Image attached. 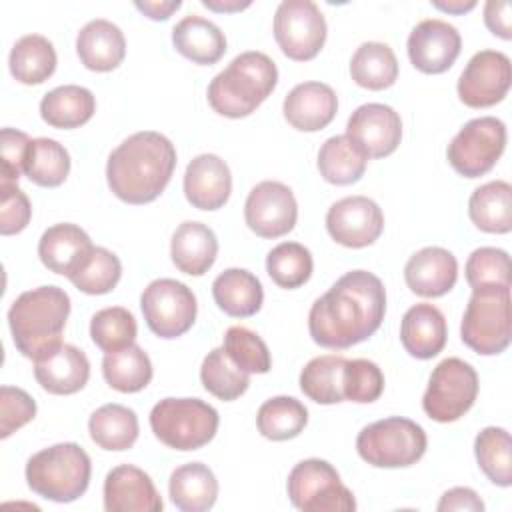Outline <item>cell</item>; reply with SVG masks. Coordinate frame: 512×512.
Wrapping results in <instances>:
<instances>
[{
	"mask_svg": "<svg viewBox=\"0 0 512 512\" xmlns=\"http://www.w3.org/2000/svg\"><path fill=\"white\" fill-rule=\"evenodd\" d=\"M386 314V290L368 270L340 276L308 312V330L322 348L344 350L368 340Z\"/></svg>",
	"mask_w": 512,
	"mask_h": 512,
	"instance_id": "obj_1",
	"label": "cell"
},
{
	"mask_svg": "<svg viewBox=\"0 0 512 512\" xmlns=\"http://www.w3.org/2000/svg\"><path fill=\"white\" fill-rule=\"evenodd\" d=\"M176 168V148L160 132L142 130L122 140L108 156L106 180L126 204H148L168 186Z\"/></svg>",
	"mask_w": 512,
	"mask_h": 512,
	"instance_id": "obj_2",
	"label": "cell"
},
{
	"mask_svg": "<svg viewBox=\"0 0 512 512\" xmlns=\"http://www.w3.org/2000/svg\"><path fill=\"white\" fill-rule=\"evenodd\" d=\"M70 314V296L58 286H38L22 292L8 310V326L16 350L38 360L62 344Z\"/></svg>",
	"mask_w": 512,
	"mask_h": 512,
	"instance_id": "obj_3",
	"label": "cell"
},
{
	"mask_svg": "<svg viewBox=\"0 0 512 512\" xmlns=\"http://www.w3.org/2000/svg\"><path fill=\"white\" fill-rule=\"evenodd\" d=\"M278 68L264 52H242L208 86V104L226 118L250 116L276 88Z\"/></svg>",
	"mask_w": 512,
	"mask_h": 512,
	"instance_id": "obj_4",
	"label": "cell"
},
{
	"mask_svg": "<svg viewBox=\"0 0 512 512\" xmlns=\"http://www.w3.org/2000/svg\"><path fill=\"white\" fill-rule=\"evenodd\" d=\"M92 462L76 442H60L32 454L26 462V482L32 492L52 502H74L90 484Z\"/></svg>",
	"mask_w": 512,
	"mask_h": 512,
	"instance_id": "obj_5",
	"label": "cell"
},
{
	"mask_svg": "<svg viewBox=\"0 0 512 512\" xmlns=\"http://www.w3.org/2000/svg\"><path fill=\"white\" fill-rule=\"evenodd\" d=\"M510 336V286L472 288L460 324L462 342L476 354L494 356L508 348Z\"/></svg>",
	"mask_w": 512,
	"mask_h": 512,
	"instance_id": "obj_6",
	"label": "cell"
},
{
	"mask_svg": "<svg viewBox=\"0 0 512 512\" xmlns=\"http://www.w3.org/2000/svg\"><path fill=\"white\" fill-rule=\"evenodd\" d=\"M218 424L216 408L200 398H164L150 412L154 436L180 452L206 446L216 436Z\"/></svg>",
	"mask_w": 512,
	"mask_h": 512,
	"instance_id": "obj_7",
	"label": "cell"
},
{
	"mask_svg": "<svg viewBox=\"0 0 512 512\" xmlns=\"http://www.w3.org/2000/svg\"><path fill=\"white\" fill-rule=\"evenodd\" d=\"M428 446L426 432L410 418L390 416L364 426L356 438L358 456L376 468L416 464Z\"/></svg>",
	"mask_w": 512,
	"mask_h": 512,
	"instance_id": "obj_8",
	"label": "cell"
},
{
	"mask_svg": "<svg viewBox=\"0 0 512 512\" xmlns=\"http://www.w3.org/2000/svg\"><path fill=\"white\" fill-rule=\"evenodd\" d=\"M288 498L304 512H354V494L342 484L336 468L320 458L298 462L288 474Z\"/></svg>",
	"mask_w": 512,
	"mask_h": 512,
	"instance_id": "obj_9",
	"label": "cell"
},
{
	"mask_svg": "<svg viewBox=\"0 0 512 512\" xmlns=\"http://www.w3.org/2000/svg\"><path fill=\"white\" fill-rule=\"evenodd\" d=\"M478 396V374L460 358H444L430 374L428 388L422 396V408L436 422H456L462 418Z\"/></svg>",
	"mask_w": 512,
	"mask_h": 512,
	"instance_id": "obj_10",
	"label": "cell"
},
{
	"mask_svg": "<svg viewBox=\"0 0 512 512\" xmlns=\"http://www.w3.org/2000/svg\"><path fill=\"white\" fill-rule=\"evenodd\" d=\"M506 148V124L494 116L466 122L450 140L446 156L450 166L464 178L490 172Z\"/></svg>",
	"mask_w": 512,
	"mask_h": 512,
	"instance_id": "obj_11",
	"label": "cell"
},
{
	"mask_svg": "<svg viewBox=\"0 0 512 512\" xmlns=\"http://www.w3.org/2000/svg\"><path fill=\"white\" fill-rule=\"evenodd\" d=\"M140 308L148 328L166 340L186 334L198 312L194 292L174 278L152 280L140 296Z\"/></svg>",
	"mask_w": 512,
	"mask_h": 512,
	"instance_id": "obj_12",
	"label": "cell"
},
{
	"mask_svg": "<svg viewBox=\"0 0 512 512\" xmlns=\"http://www.w3.org/2000/svg\"><path fill=\"white\" fill-rule=\"evenodd\" d=\"M274 38L290 60H312L326 42L324 14L312 0H284L274 14Z\"/></svg>",
	"mask_w": 512,
	"mask_h": 512,
	"instance_id": "obj_13",
	"label": "cell"
},
{
	"mask_svg": "<svg viewBox=\"0 0 512 512\" xmlns=\"http://www.w3.org/2000/svg\"><path fill=\"white\" fill-rule=\"evenodd\" d=\"M512 82L510 58L498 50L476 52L458 78V98L470 108H490L504 100Z\"/></svg>",
	"mask_w": 512,
	"mask_h": 512,
	"instance_id": "obj_14",
	"label": "cell"
},
{
	"mask_svg": "<svg viewBox=\"0 0 512 512\" xmlns=\"http://www.w3.org/2000/svg\"><path fill=\"white\" fill-rule=\"evenodd\" d=\"M298 218V204L292 190L276 180L256 184L244 204V220L260 238L288 234Z\"/></svg>",
	"mask_w": 512,
	"mask_h": 512,
	"instance_id": "obj_15",
	"label": "cell"
},
{
	"mask_svg": "<svg viewBox=\"0 0 512 512\" xmlns=\"http://www.w3.org/2000/svg\"><path fill=\"white\" fill-rule=\"evenodd\" d=\"M326 230L346 248H364L380 238L384 214L368 196H346L328 208Z\"/></svg>",
	"mask_w": 512,
	"mask_h": 512,
	"instance_id": "obj_16",
	"label": "cell"
},
{
	"mask_svg": "<svg viewBox=\"0 0 512 512\" xmlns=\"http://www.w3.org/2000/svg\"><path fill=\"white\" fill-rule=\"evenodd\" d=\"M406 48L416 70L424 74H442L456 62L462 50V38L456 26L440 18H428L412 28Z\"/></svg>",
	"mask_w": 512,
	"mask_h": 512,
	"instance_id": "obj_17",
	"label": "cell"
},
{
	"mask_svg": "<svg viewBox=\"0 0 512 512\" xmlns=\"http://www.w3.org/2000/svg\"><path fill=\"white\" fill-rule=\"evenodd\" d=\"M346 136L352 138L368 158L390 156L402 140L400 114L388 104H362L350 114Z\"/></svg>",
	"mask_w": 512,
	"mask_h": 512,
	"instance_id": "obj_18",
	"label": "cell"
},
{
	"mask_svg": "<svg viewBox=\"0 0 512 512\" xmlns=\"http://www.w3.org/2000/svg\"><path fill=\"white\" fill-rule=\"evenodd\" d=\"M162 498L152 478L132 464H120L106 474L104 508L108 512H160Z\"/></svg>",
	"mask_w": 512,
	"mask_h": 512,
	"instance_id": "obj_19",
	"label": "cell"
},
{
	"mask_svg": "<svg viewBox=\"0 0 512 512\" xmlns=\"http://www.w3.org/2000/svg\"><path fill=\"white\" fill-rule=\"evenodd\" d=\"M404 280L414 294L440 298L448 294L458 280V260L446 248L426 246L408 258Z\"/></svg>",
	"mask_w": 512,
	"mask_h": 512,
	"instance_id": "obj_20",
	"label": "cell"
},
{
	"mask_svg": "<svg viewBox=\"0 0 512 512\" xmlns=\"http://www.w3.org/2000/svg\"><path fill=\"white\" fill-rule=\"evenodd\" d=\"M232 192L228 164L216 154H200L190 160L184 172L186 200L198 210L222 208Z\"/></svg>",
	"mask_w": 512,
	"mask_h": 512,
	"instance_id": "obj_21",
	"label": "cell"
},
{
	"mask_svg": "<svg viewBox=\"0 0 512 512\" xmlns=\"http://www.w3.org/2000/svg\"><path fill=\"white\" fill-rule=\"evenodd\" d=\"M282 112L292 128L300 132H318L334 120L338 98L324 82H302L286 94Z\"/></svg>",
	"mask_w": 512,
	"mask_h": 512,
	"instance_id": "obj_22",
	"label": "cell"
},
{
	"mask_svg": "<svg viewBox=\"0 0 512 512\" xmlns=\"http://www.w3.org/2000/svg\"><path fill=\"white\" fill-rule=\"evenodd\" d=\"M34 378L50 394H76L90 378V362L80 348L62 342L52 352L34 360Z\"/></svg>",
	"mask_w": 512,
	"mask_h": 512,
	"instance_id": "obj_23",
	"label": "cell"
},
{
	"mask_svg": "<svg viewBox=\"0 0 512 512\" xmlns=\"http://www.w3.org/2000/svg\"><path fill=\"white\" fill-rule=\"evenodd\" d=\"M446 318L434 304H414L400 322V342L404 350L418 360H430L446 346Z\"/></svg>",
	"mask_w": 512,
	"mask_h": 512,
	"instance_id": "obj_24",
	"label": "cell"
},
{
	"mask_svg": "<svg viewBox=\"0 0 512 512\" xmlns=\"http://www.w3.org/2000/svg\"><path fill=\"white\" fill-rule=\"evenodd\" d=\"M90 236L76 224L60 222L44 230L38 240V256L42 264L62 276H70L92 252Z\"/></svg>",
	"mask_w": 512,
	"mask_h": 512,
	"instance_id": "obj_25",
	"label": "cell"
},
{
	"mask_svg": "<svg viewBox=\"0 0 512 512\" xmlns=\"http://www.w3.org/2000/svg\"><path fill=\"white\" fill-rule=\"evenodd\" d=\"M76 52L88 70L110 72L118 68L126 56L124 32L110 20H90L76 36Z\"/></svg>",
	"mask_w": 512,
	"mask_h": 512,
	"instance_id": "obj_26",
	"label": "cell"
},
{
	"mask_svg": "<svg viewBox=\"0 0 512 512\" xmlns=\"http://www.w3.org/2000/svg\"><path fill=\"white\" fill-rule=\"evenodd\" d=\"M218 238L214 230L202 222H182L170 240V256L174 266L190 276L206 274L216 262Z\"/></svg>",
	"mask_w": 512,
	"mask_h": 512,
	"instance_id": "obj_27",
	"label": "cell"
},
{
	"mask_svg": "<svg viewBox=\"0 0 512 512\" xmlns=\"http://www.w3.org/2000/svg\"><path fill=\"white\" fill-rule=\"evenodd\" d=\"M172 44L184 58L202 66L216 64L226 52L224 32L198 14L184 16L172 28Z\"/></svg>",
	"mask_w": 512,
	"mask_h": 512,
	"instance_id": "obj_28",
	"label": "cell"
},
{
	"mask_svg": "<svg viewBox=\"0 0 512 512\" xmlns=\"http://www.w3.org/2000/svg\"><path fill=\"white\" fill-rule=\"evenodd\" d=\"M172 504L182 512L210 510L218 498V480L202 462L178 466L168 480Z\"/></svg>",
	"mask_w": 512,
	"mask_h": 512,
	"instance_id": "obj_29",
	"label": "cell"
},
{
	"mask_svg": "<svg viewBox=\"0 0 512 512\" xmlns=\"http://www.w3.org/2000/svg\"><path fill=\"white\" fill-rule=\"evenodd\" d=\"M212 296L218 308L234 318L254 316L264 302L260 280L244 268H228L212 282Z\"/></svg>",
	"mask_w": 512,
	"mask_h": 512,
	"instance_id": "obj_30",
	"label": "cell"
},
{
	"mask_svg": "<svg viewBox=\"0 0 512 512\" xmlns=\"http://www.w3.org/2000/svg\"><path fill=\"white\" fill-rule=\"evenodd\" d=\"M96 112L94 94L78 84H64L48 94L40 102L42 120L60 130H72L84 126Z\"/></svg>",
	"mask_w": 512,
	"mask_h": 512,
	"instance_id": "obj_31",
	"label": "cell"
},
{
	"mask_svg": "<svg viewBox=\"0 0 512 512\" xmlns=\"http://www.w3.org/2000/svg\"><path fill=\"white\" fill-rule=\"evenodd\" d=\"M472 224L488 234L512 230V186L506 180H492L478 186L468 200Z\"/></svg>",
	"mask_w": 512,
	"mask_h": 512,
	"instance_id": "obj_32",
	"label": "cell"
},
{
	"mask_svg": "<svg viewBox=\"0 0 512 512\" xmlns=\"http://www.w3.org/2000/svg\"><path fill=\"white\" fill-rule=\"evenodd\" d=\"M368 156L346 134L330 136L318 150L320 176L334 186H348L364 176Z\"/></svg>",
	"mask_w": 512,
	"mask_h": 512,
	"instance_id": "obj_33",
	"label": "cell"
},
{
	"mask_svg": "<svg viewBox=\"0 0 512 512\" xmlns=\"http://www.w3.org/2000/svg\"><path fill=\"white\" fill-rule=\"evenodd\" d=\"M56 50L42 34H26L18 38L10 50V74L20 84H42L56 70Z\"/></svg>",
	"mask_w": 512,
	"mask_h": 512,
	"instance_id": "obj_34",
	"label": "cell"
},
{
	"mask_svg": "<svg viewBox=\"0 0 512 512\" xmlns=\"http://www.w3.org/2000/svg\"><path fill=\"white\" fill-rule=\"evenodd\" d=\"M88 432L92 442H96L100 448L122 452L132 448L138 440V416L128 406L104 404L92 412L88 420Z\"/></svg>",
	"mask_w": 512,
	"mask_h": 512,
	"instance_id": "obj_35",
	"label": "cell"
},
{
	"mask_svg": "<svg viewBox=\"0 0 512 512\" xmlns=\"http://www.w3.org/2000/svg\"><path fill=\"white\" fill-rule=\"evenodd\" d=\"M352 80L366 90L390 88L398 78V60L384 42H364L350 60Z\"/></svg>",
	"mask_w": 512,
	"mask_h": 512,
	"instance_id": "obj_36",
	"label": "cell"
},
{
	"mask_svg": "<svg viewBox=\"0 0 512 512\" xmlns=\"http://www.w3.org/2000/svg\"><path fill=\"white\" fill-rule=\"evenodd\" d=\"M102 374L110 388L132 394L144 390L150 384L152 362L138 344H130L104 356Z\"/></svg>",
	"mask_w": 512,
	"mask_h": 512,
	"instance_id": "obj_37",
	"label": "cell"
},
{
	"mask_svg": "<svg viewBox=\"0 0 512 512\" xmlns=\"http://www.w3.org/2000/svg\"><path fill=\"white\" fill-rule=\"evenodd\" d=\"M344 364L346 358L336 354L312 358L300 372V390L316 404L344 402Z\"/></svg>",
	"mask_w": 512,
	"mask_h": 512,
	"instance_id": "obj_38",
	"label": "cell"
},
{
	"mask_svg": "<svg viewBox=\"0 0 512 512\" xmlns=\"http://www.w3.org/2000/svg\"><path fill=\"white\" fill-rule=\"evenodd\" d=\"M306 424L308 410L292 396H274L266 400L256 414L258 432L274 442L296 438Z\"/></svg>",
	"mask_w": 512,
	"mask_h": 512,
	"instance_id": "obj_39",
	"label": "cell"
},
{
	"mask_svg": "<svg viewBox=\"0 0 512 512\" xmlns=\"http://www.w3.org/2000/svg\"><path fill=\"white\" fill-rule=\"evenodd\" d=\"M474 456L484 476L502 488L512 484V440L508 430L488 426L474 440Z\"/></svg>",
	"mask_w": 512,
	"mask_h": 512,
	"instance_id": "obj_40",
	"label": "cell"
},
{
	"mask_svg": "<svg viewBox=\"0 0 512 512\" xmlns=\"http://www.w3.org/2000/svg\"><path fill=\"white\" fill-rule=\"evenodd\" d=\"M70 172L68 150L52 138H34L28 146L24 174L42 188L60 186Z\"/></svg>",
	"mask_w": 512,
	"mask_h": 512,
	"instance_id": "obj_41",
	"label": "cell"
},
{
	"mask_svg": "<svg viewBox=\"0 0 512 512\" xmlns=\"http://www.w3.org/2000/svg\"><path fill=\"white\" fill-rule=\"evenodd\" d=\"M200 380L204 390L222 402L240 398L250 384V374L236 366L224 348L210 350L200 366Z\"/></svg>",
	"mask_w": 512,
	"mask_h": 512,
	"instance_id": "obj_42",
	"label": "cell"
},
{
	"mask_svg": "<svg viewBox=\"0 0 512 512\" xmlns=\"http://www.w3.org/2000/svg\"><path fill=\"white\" fill-rule=\"evenodd\" d=\"M314 260L310 250L300 242H282L266 256V270L274 284L292 290L306 284L312 276Z\"/></svg>",
	"mask_w": 512,
	"mask_h": 512,
	"instance_id": "obj_43",
	"label": "cell"
},
{
	"mask_svg": "<svg viewBox=\"0 0 512 512\" xmlns=\"http://www.w3.org/2000/svg\"><path fill=\"white\" fill-rule=\"evenodd\" d=\"M122 276V264L118 256L102 246H94L88 258L80 264L76 272L68 276V280L84 294H108L116 288Z\"/></svg>",
	"mask_w": 512,
	"mask_h": 512,
	"instance_id": "obj_44",
	"label": "cell"
},
{
	"mask_svg": "<svg viewBox=\"0 0 512 512\" xmlns=\"http://www.w3.org/2000/svg\"><path fill=\"white\" fill-rule=\"evenodd\" d=\"M136 332V318L124 306L102 308L90 320V338L106 354L134 344Z\"/></svg>",
	"mask_w": 512,
	"mask_h": 512,
	"instance_id": "obj_45",
	"label": "cell"
},
{
	"mask_svg": "<svg viewBox=\"0 0 512 512\" xmlns=\"http://www.w3.org/2000/svg\"><path fill=\"white\" fill-rule=\"evenodd\" d=\"M222 348L230 360L248 374H266L272 368L266 342L246 326H230L224 334Z\"/></svg>",
	"mask_w": 512,
	"mask_h": 512,
	"instance_id": "obj_46",
	"label": "cell"
},
{
	"mask_svg": "<svg viewBox=\"0 0 512 512\" xmlns=\"http://www.w3.org/2000/svg\"><path fill=\"white\" fill-rule=\"evenodd\" d=\"M344 400L356 404H370L384 392V374L380 366L366 358L346 360L342 376Z\"/></svg>",
	"mask_w": 512,
	"mask_h": 512,
	"instance_id": "obj_47",
	"label": "cell"
},
{
	"mask_svg": "<svg viewBox=\"0 0 512 512\" xmlns=\"http://www.w3.org/2000/svg\"><path fill=\"white\" fill-rule=\"evenodd\" d=\"M466 282L470 288L510 286V256L506 250L482 246L466 260Z\"/></svg>",
	"mask_w": 512,
	"mask_h": 512,
	"instance_id": "obj_48",
	"label": "cell"
},
{
	"mask_svg": "<svg viewBox=\"0 0 512 512\" xmlns=\"http://www.w3.org/2000/svg\"><path fill=\"white\" fill-rule=\"evenodd\" d=\"M0 438H8L12 432L34 420L36 402L34 398L16 386L0 388Z\"/></svg>",
	"mask_w": 512,
	"mask_h": 512,
	"instance_id": "obj_49",
	"label": "cell"
},
{
	"mask_svg": "<svg viewBox=\"0 0 512 512\" xmlns=\"http://www.w3.org/2000/svg\"><path fill=\"white\" fill-rule=\"evenodd\" d=\"M0 232L2 236L22 232L32 216V206L28 196L12 182H0Z\"/></svg>",
	"mask_w": 512,
	"mask_h": 512,
	"instance_id": "obj_50",
	"label": "cell"
},
{
	"mask_svg": "<svg viewBox=\"0 0 512 512\" xmlns=\"http://www.w3.org/2000/svg\"><path fill=\"white\" fill-rule=\"evenodd\" d=\"M30 138L26 132L16 128H2L0 132V148H2V182H18L24 174V162L30 146Z\"/></svg>",
	"mask_w": 512,
	"mask_h": 512,
	"instance_id": "obj_51",
	"label": "cell"
},
{
	"mask_svg": "<svg viewBox=\"0 0 512 512\" xmlns=\"http://www.w3.org/2000/svg\"><path fill=\"white\" fill-rule=\"evenodd\" d=\"M512 6L510 2H500V0H490L484 6V24L486 28L502 38V40H510L512 38Z\"/></svg>",
	"mask_w": 512,
	"mask_h": 512,
	"instance_id": "obj_52",
	"label": "cell"
},
{
	"mask_svg": "<svg viewBox=\"0 0 512 512\" xmlns=\"http://www.w3.org/2000/svg\"><path fill=\"white\" fill-rule=\"evenodd\" d=\"M438 512H448V510H468V512H482L484 510V502L482 498L466 486H456L450 488L442 494L440 502H438Z\"/></svg>",
	"mask_w": 512,
	"mask_h": 512,
	"instance_id": "obj_53",
	"label": "cell"
},
{
	"mask_svg": "<svg viewBox=\"0 0 512 512\" xmlns=\"http://www.w3.org/2000/svg\"><path fill=\"white\" fill-rule=\"evenodd\" d=\"M134 6L152 20H168L182 6V2L180 0H160V2L144 0V2H134Z\"/></svg>",
	"mask_w": 512,
	"mask_h": 512,
	"instance_id": "obj_54",
	"label": "cell"
},
{
	"mask_svg": "<svg viewBox=\"0 0 512 512\" xmlns=\"http://www.w3.org/2000/svg\"><path fill=\"white\" fill-rule=\"evenodd\" d=\"M432 6L434 8H438V10H442V12H448V14H464V12H468V10H472L474 6H476V2L474 0H468V2H464V0H450V2H432Z\"/></svg>",
	"mask_w": 512,
	"mask_h": 512,
	"instance_id": "obj_55",
	"label": "cell"
},
{
	"mask_svg": "<svg viewBox=\"0 0 512 512\" xmlns=\"http://www.w3.org/2000/svg\"><path fill=\"white\" fill-rule=\"evenodd\" d=\"M202 4L214 12H238V10H244L250 6V2H218V0H202Z\"/></svg>",
	"mask_w": 512,
	"mask_h": 512,
	"instance_id": "obj_56",
	"label": "cell"
}]
</instances>
